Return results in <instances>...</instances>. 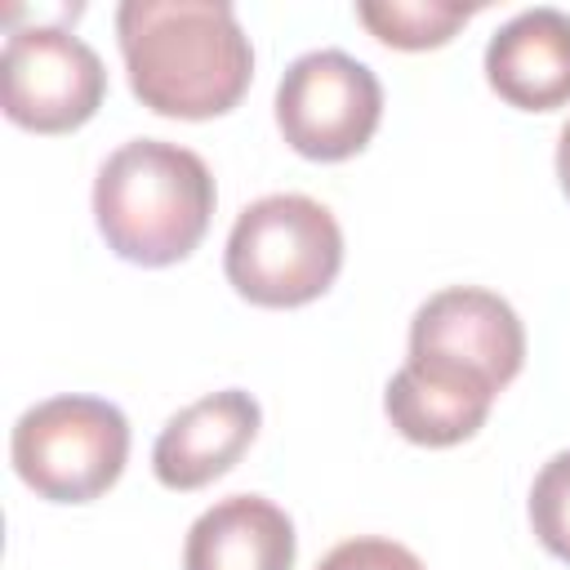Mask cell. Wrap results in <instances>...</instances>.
<instances>
[{
  "mask_svg": "<svg viewBox=\"0 0 570 570\" xmlns=\"http://www.w3.org/2000/svg\"><path fill=\"white\" fill-rule=\"evenodd\" d=\"M379 120L383 85L361 58L343 49L298 53L276 85V129L307 160L330 165L365 151Z\"/></svg>",
  "mask_w": 570,
  "mask_h": 570,
  "instance_id": "5b68a950",
  "label": "cell"
},
{
  "mask_svg": "<svg viewBox=\"0 0 570 570\" xmlns=\"http://www.w3.org/2000/svg\"><path fill=\"white\" fill-rule=\"evenodd\" d=\"M116 40L134 98L169 120L223 116L254 80V45L227 0H125Z\"/></svg>",
  "mask_w": 570,
  "mask_h": 570,
  "instance_id": "6da1fadb",
  "label": "cell"
},
{
  "mask_svg": "<svg viewBox=\"0 0 570 570\" xmlns=\"http://www.w3.org/2000/svg\"><path fill=\"white\" fill-rule=\"evenodd\" d=\"M405 361L476 379L499 396L525 365V325L494 289L445 285L414 307Z\"/></svg>",
  "mask_w": 570,
  "mask_h": 570,
  "instance_id": "52a82bcc",
  "label": "cell"
},
{
  "mask_svg": "<svg viewBox=\"0 0 570 570\" xmlns=\"http://www.w3.org/2000/svg\"><path fill=\"white\" fill-rule=\"evenodd\" d=\"M476 9L481 0H361L356 18L374 40L392 49H436Z\"/></svg>",
  "mask_w": 570,
  "mask_h": 570,
  "instance_id": "7c38bea8",
  "label": "cell"
},
{
  "mask_svg": "<svg viewBox=\"0 0 570 570\" xmlns=\"http://www.w3.org/2000/svg\"><path fill=\"white\" fill-rule=\"evenodd\" d=\"M316 570H428L405 543L383 539V534H356L334 543Z\"/></svg>",
  "mask_w": 570,
  "mask_h": 570,
  "instance_id": "5bb4252c",
  "label": "cell"
},
{
  "mask_svg": "<svg viewBox=\"0 0 570 570\" xmlns=\"http://www.w3.org/2000/svg\"><path fill=\"white\" fill-rule=\"evenodd\" d=\"M13 472L49 503H94L107 494L129 459V419L120 405L85 392L36 401L18 414L9 436Z\"/></svg>",
  "mask_w": 570,
  "mask_h": 570,
  "instance_id": "277c9868",
  "label": "cell"
},
{
  "mask_svg": "<svg viewBox=\"0 0 570 570\" xmlns=\"http://www.w3.org/2000/svg\"><path fill=\"white\" fill-rule=\"evenodd\" d=\"M490 405L494 392L485 383L419 361H405L383 387V414L392 419V428L428 450H445L476 436L490 419Z\"/></svg>",
  "mask_w": 570,
  "mask_h": 570,
  "instance_id": "8fae6325",
  "label": "cell"
},
{
  "mask_svg": "<svg viewBox=\"0 0 570 570\" xmlns=\"http://www.w3.org/2000/svg\"><path fill=\"white\" fill-rule=\"evenodd\" d=\"M490 89L521 111H552L570 102V13L534 4L512 13L485 45Z\"/></svg>",
  "mask_w": 570,
  "mask_h": 570,
  "instance_id": "9c48e42d",
  "label": "cell"
},
{
  "mask_svg": "<svg viewBox=\"0 0 570 570\" xmlns=\"http://www.w3.org/2000/svg\"><path fill=\"white\" fill-rule=\"evenodd\" d=\"M557 183H561V191H566V200H570V120H566L561 134H557Z\"/></svg>",
  "mask_w": 570,
  "mask_h": 570,
  "instance_id": "9a60e30c",
  "label": "cell"
},
{
  "mask_svg": "<svg viewBox=\"0 0 570 570\" xmlns=\"http://www.w3.org/2000/svg\"><path fill=\"white\" fill-rule=\"evenodd\" d=\"M214 200L209 165L165 138L120 142L94 178V223L107 249L138 267L183 263L205 240Z\"/></svg>",
  "mask_w": 570,
  "mask_h": 570,
  "instance_id": "7a4b0ae2",
  "label": "cell"
},
{
  "mask_svg": "<svg viewBox=\"0 0 570 570\" xmlns=\"http://www.w3.org/2000/svg\"><path fill=\"white\" fill-rule=\"evenodd\" d=\"M107 67L89 40L67 27H13L0 53L4 116L31 134H71L102 107Z\"/></svg>",
  "mask_w": 570,
  "mask_h": 570,
  "instance_id": "8992f818",
  "label": "cell"
},
{
  "mask_svg": "<svg viewBox=\"0 0 570 570\" xmlns=\"http://www.w3.org/2000/svg\"><path fill=\"white\" fill-rule=\"evenodd\" d=\"M530 530L534 539L570 566V450H557L530 485Z\"/></svg>",
  "mask_w": 570,
  "mask_h": 570,
  "instance_id": "4fadbf2b",
  "label": "cell"
},
{
  "mask_svg": "<svg viewBox=\"0 0 570 570\" xmlns=\"http://www.w3.org/2000/svg\"><path fill=\"white\" fill-rule=\"evenodd\" d=\"M294 521L263 494L218 499L183 539V570H294Z\"/></svg>",
  "mask_w": 570,
  "mask_h": 570,
  "instance_id": "30bf717a",
  "label": "cell"
},
{
  "mask_svg": "<svg viewBox=\"0 0 570 570\" xmlns=\"http://www.w3.org/2000/svg\"><path fill=\"white\" fill-rule=\"evenodd\" d=\"M258 428L263 410L245 387L205 392L200 401L169 414L151 445V472L165 490H200L240 463Z\"/></svg>",
  "mask_w": 570,
  "mask_h": 570,
  "instance_id": "ba28073f",
  "label": "cell"
},
{
  "mask_svg": "<svg viewBox=\"0 0 570 570\" xmlns=\"http://www.w3.org/2000/svg\"><path fill=\"white\" fill-rule=\"evenodd\" d=\"M338 267L343 227L303 191L249 200L236 214L223 249L227 285L254 307H303L334 285Z\"/></svg>",
  "mask_w": 570,
  "mask_h": 570,
  "instance_id": "3957f363",
  "label": "cell"
}]
</instances>
